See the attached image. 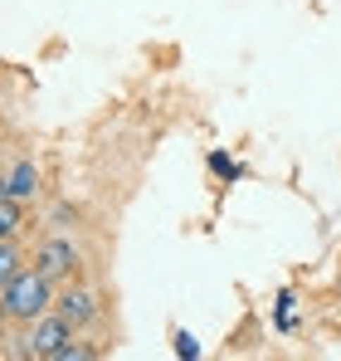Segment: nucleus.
<instances>
[{
    "label": "nucleus",
    "instance_id": "f257e3e1",
    "mask_svg": "<svg viewBox=\"0 0 341 361\" xmlns=\"http://www.w3.org/2000/svg\"><path fill=\"white\" fill-rule=\"evenodd\" d=\"M49 274H39V269H30V274H15L5 288H0V307H5V317L10 322H35V317H44L54 298H49Z\"/></svg>",
    "mask_w": 341,
    "mask_h": 361
},
{
    "label": "nucleus",
    "instance_id": "f03ea898",
    "mask_svg": "<svg viewBox=\"0 0 341 361\" xmlns=\"http://www.w3.org/2000/svg\"><path fill=\"white\" fill-rule=\"evenodd\" d=\"M68 337H73V327H68L58 312H54V317L44 312V317H35V322H30V337H25L30 347H25V357H49V361H54V352L68 342Z\"/></svg>",
    "mask_w": 341,
    "mask_h": 361
},
{
    "label": "nucleus",
    "instance_id": "7ed1b4c3",
    "mask_svg": "<svg viewBox=\"0 0 341 361\" xmlns=\"http://www.w3.org/2000/svg\"><path fill=\"white\" fill-rule=\"evenodd\" d=\"M54 312L68 322V327H88V322L98 317V298H93V293H83V288H68V293L54 302Z\"/></svg>",
    "mask_w": 341,
    "mask_h": 361
},
{
    "label": "nucleus",
    "instance_id": "20e7f679",
    "mask_svg": "<svg viewBox=\"0 0 341 361\" xmlns=\"http://www.w3.org/2000/svg\"><path fill=\"white\" fill-rule=\"evenodd\" d=\"M73 264H78V249L68 240H49L39 249V274H49V279H63V274H73Z\"/></svg>",
    "mask_w": 341,
    "mask_h": 361
},
{
    "label": "nucleus",
    "instance_id": "39448f33",
    "mask_svg": "<svg viewBox=\"0 0 341 361\" xmlns=\"http://www.w3.org/2000/svg\"><path fill=\"white\" fill-rule=\"evenodd\" d=\"M5 195H15V200H35V195H39V166H35V161H15L10 176H5Z\"/></svg>",
    "mask_w": 341,
    "mask_h": 361
},
{
    "label": "nucleus",
    "instance_id": "423d86ee",
    "mask_svg": "<svg viewBox=\"0 0 341 361\" xmlns=\"http://www.w3.org/2000/svg\"><path fill=\"white\" fill-rule=\"evenodd\" d=\"M20 274V254H15V235H0V283H10Z\"/></svg>",
    "mask_w": 341,
    "mask_h": 361
},
{
    "label": "nucleus",
    "instance_id": "0eeeda50",
    "mask_svg": "<svg viewBox=\"0 0 341 361\" xmlns=\"http://www.w3.org/2000/svg\"><path fill=\"white\" fill-rule=\"evenodd\" d=\"M15 230H20V200L0 195V235H15Z\"/></svg>",
    "mask_w": 341,
    "mask_h": 361
},
{
    "label": "nucleus",
    "instance_id": "6e6552de",
    "mask_svg": "<svg viewBox=\"0 0 341 361\" xmlns=\"http://www.w3.org/2000/svg\"><path fill=\"white\" fill-rule=\"evenodd\" d=\"M88 357H93V347H83V342H73V337L54 352V361H88Z\"/></svg>",
    "mask_w": 341,
    "mask_h": 361
},
{
    "label": "nucleus",
    "instance_id": "1a4fd4ad",
    "mask_svg": "<svg viewBox=\"0 0 341 361\" xmlns=\"http://www.w3.org/2000/svg\"><path fill=\"white\" fill-rule=\"evenodd\" d=\"M210 171H215V176H225V180H234V176H239V166L229 161L225 152H210Z\"/></svg>",
    "mask_w": 341,
    "mask_h": 361
},
{
    "label": "nucleus",
    "instance_id": "9d476101",
    "mask_svg": "<svg viewBox=\"0 0 341 361\" xmlns=\"http://www.w3.org/2000/svg\"><path fill=\"white\" fill-rule=\"evenodd\" d=\"M175 357L195 361V357H200V342H195V337H190V332H175Z\"/></svg>",
    "mask_w": 341,
    "mask_h": 361
}]
</instances>
